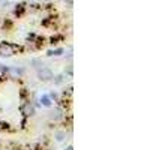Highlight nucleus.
<instances>
[{"instance_id": "obj_3", "label": "nucleus", "mask_w": 150, "mask_h": 150, "mask_svg": "<svg viewBox=\"0 0 150 150\" xmlns=\"http://www.w3.org/2000/svg\"><path fill=\"white\" fill-rule=\"evenodd\" d=\"M41 104H42L44 107H51V105H53L51 98H50L48 95H42V96H41Z\"/></svg>"}, {"instance_id": "obj_4", "label": "nucleus", "mask_w": 150, "mask_h": 150, "mask_svg": "<svg viewBox=\"0 0 150 150\" xmlns=\"http://www.w3.org/2000/svg\"><path fill=\"white\" fill-rule=\"evenodd\" d=\"M23 112H24L26 116H33V114H35V110L32 108L30 104H26V105L23 107Z\"/></svg>"}, {"instance_id": "obj_5", "label": "nucleus", "mask_w": 150, "mask_h": 150, "mask_svg": "<svg viewBox=\"0 0 150 150\" xmlns=\"http://www.w3.org/2000/svg\"><path fill=\"white\" fill-rule=\"evenodd\" d=\"M50 117H51L53 120H59V119H62V111H60V110H54L51 114H50Z\"/></svg>"}, {"instance_id": "obj_2", "label": "nucleus", "mask_w": 150, "mask_h": 150, "mask_svg": "<svg viewBox=\"0 0 150 150\" xmlns=\"http://www.w3.org/2000/svg\"><path fill=\"white\" fill-rule=\"evenodd\" d=\"M0 56H2V57H9V56H12L11 47H9V45H2V47H0Z\"/></svg>"}, {"instance_id": "obj_1", "label": "nucleus", "mask_w": 150, "mask_h": 150, "mask_svg": "<svg viewBox=\"0 0 150 150\" xmlns=\"http://www.w3.org/2000/svg\"><path fill=\"white\" fill-rule=\"evenodd\" d=\"M38 77H39V80H42V81H48V80L53 78V72L48 68H41L39 71H38Z\"/></svg>"}, {"instance_id": "obj_7", "label": "nucleus", "mask_w": 150, "mask_h": 150, "mask_svg": "<svg viewBox=\"0 0 150 150\" xmlns=\"http://www.w3.org/2000/svg\"><path fill=\"white\" fill-rule=\"evenodd\" d=\"M56 137H57V141H63L65 137H66V134H65V132H57Z\"/></svg>"}, {"instance_id": "obj_9", "label": "nucleus", "mask_w": 150, "mask_h": 150, "mask_svg": "<svg viewBox=\"0 0 150 150\" xmlns=\"http://www.w3.org/2000/svg\"><path fill=\"white\" fill-rule=\"evenodd\" d=\"M65 2H66L68 5H72V3H74V0H65Z\"/></svg>"}, {"instance_id": "obj_8", "label": "nucleus", "mask_w": 150, "mask_h": 150, "mask_svg": "<svg viewBox=\"0 0 150 150\" xmlns=\"http://www.w3.org/2000/svg\"><path fill=\"white\" fill-rule=\"evenodd\" d=\"M62 83V77H57V80H56V84H60Z\"/></svg>"}, {"instance_id": "obj_10", "label": "nucleus", "mask_w": 150, "mask_h": 150, "mask_svg": "<svg viewBox=\"0 0 150 150\" xmlns=\"http://www.w3.org/2000/svg\"><path fill=\"white\" fill-rule=\"evenodd\" d=\"M65 150H74V149H72V147L69 146V147H68V149H65Z\"/></svg>"}, {"instance_id": "obj_6", "label": "nucleus", "mask_w": 150, "mask_h": 150, "mask_svg": "<svg viewBox=\"0 0 150 150\" xmlns=\"http://www.w3.org/2000/svg\"><path fill=\"white\" fill-rule=\"evenodd\" d=\"M63 54V48H57V50H50L48 56H60Z\"/></svg>"}]
</instances>
